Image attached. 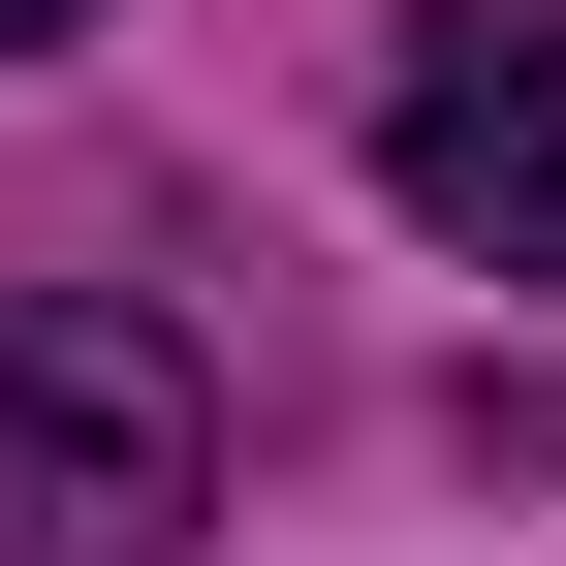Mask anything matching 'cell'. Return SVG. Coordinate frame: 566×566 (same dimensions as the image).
<instances>
[{"mask_svg":"<svg viewBox=\"0 0 566 566\" xmlns=\"http://www.w3.org/2000/svg\"><path fill=\"white\" fill-rule=\"evenodd\" d=\"M189 504H221L189 315H158V283H32V315H0V535H32V566H158Z\"/></svg>","mask_w":566,"mask_h":566,"instance_id":"cell-1","label":"cell"},{"mask_svg":"<svg viewBox=\"0 0 566 566\" xmlns=\"http://www.w3.org/2000/svg\"><path fill=\"white\" fill-rule=\"evenodd\" d=\"M378 189H409L472 283H566V0H441V32H409Z\"/></svg>","mask_w":566,"mask_h":566,"instance_id":"cell-2","label":"cell"},{"mask_svg":"<svg viewBox=\"0 0 566 566\" xmlns=\"http://www.w3.org/2000/svg\"><path fill=\"white\" fill-rule=\"evenodd\" d=\"M0 32H95V0H0Z\"/></svg>","mask_w":566,"mask_h":566,"instance_id":"cell-3","label":"cell"}]
</instances>
